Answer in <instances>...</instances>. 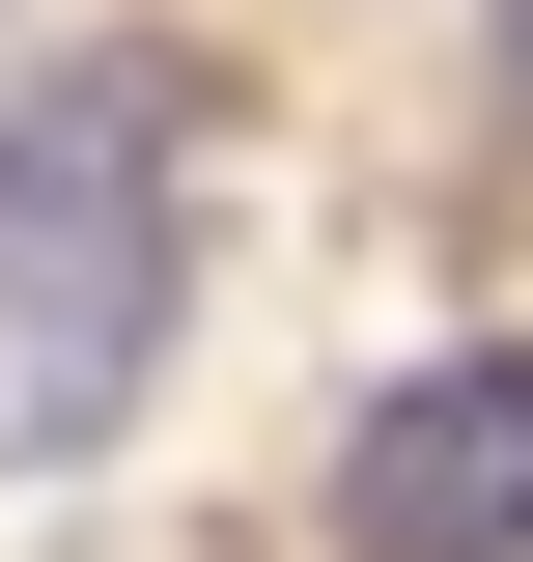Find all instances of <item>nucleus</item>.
I'll return each mask as SVG.
<instances>
[{
	"instance_id": "f257e3e1",
	"label": "nucleus",
	"mask_w": 533,
	"mask_h": 562,
	"mask_svg": "<svg viewBox=\"0 0 533 562\" xmlns=\"http://www.w3.org/2000/svg\"><path fill=\"white\" fill-rule=\"evenodd\" d=\"M169 198H197V57H57L0 113V479L113 450L169 366Z\"/></svg>"
},
{
	"instance_id": "f03ea898",
	"label": "nucleus",
	"mask_w": 533,
	"mask_h": 562,
	"mask_svg": "<svg viewBox=\"0 0 533 562\" xmlns=\"http://www.w3.org/2000/svg\"><path fill=\"white\" fill-rule=\"evenodd\" d=\"M337 535H365V562H533V338L394 366L365 450H337Z\"/></svg>"
},
{
	"instance_id": "7ed1b4c3",
	"label": "nucleus",
	"mask_w": 533,
	"mask_h": 562,
	"mask_svg": "<svg viewBox=\"0 0 533 562\" xmlns=\"http://www.w3.org/2000/svg\"><path fill=\"white\" fill-rule=\"evenodd\" d=\"M477 57H506V113H533V0H477Z\"/></svg>"
}]
</instances>
